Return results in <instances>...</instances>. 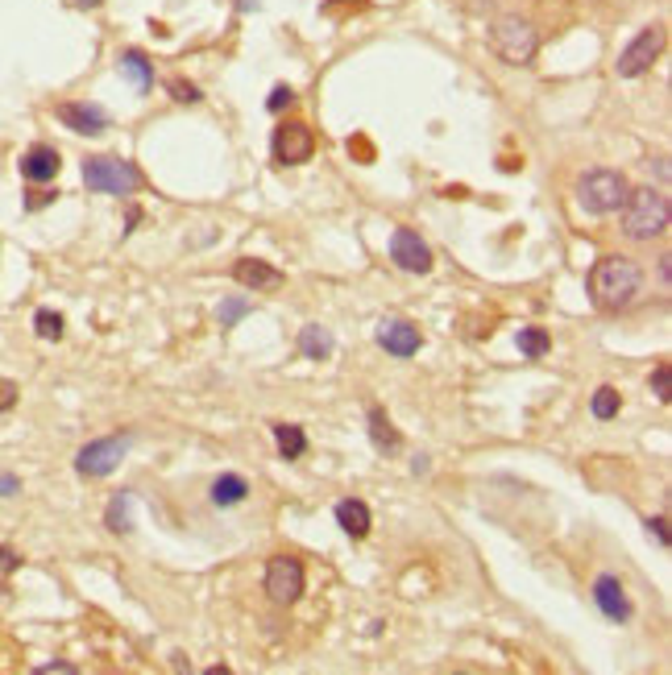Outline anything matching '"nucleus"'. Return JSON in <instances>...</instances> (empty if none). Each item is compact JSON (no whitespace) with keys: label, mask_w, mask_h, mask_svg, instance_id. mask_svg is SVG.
Listing matches in <instances>:
<instances>
[{"label":"nucleus","mask_w":672,"mask_h":675,"mask_svg":"<svg viewBox=\"0 0 672 675\" xmlns=\"http://www.w3.org/2000/svg\"><path fill=\"white\" fill-rule=\"evenodd\" d=\"M644 287V269L635 266L631 257H602V262H593L586 278V290L589 299H593V308L598 311H627L635 303V294Z\"/></svg>","instance_id":"nucleus-1"},{"label":"nucleus","mask_w":672,"mask_h":675,"mask_svg":"<svg viewBox=\"0 0 672 675\" xmlns=\"http://www.w3.org/2000/svg\"><path fill=\"white\" fill-rule=\"evenodd\" d=\"M669 216L672 204L664 191H651V186H639V191H627V204H623V232L631 241H656L669 232Z\"/></svg>","instance_id":"nucleus-2"},{"label":"nucleus","mask_w":672,"mask_h":675,"mask_svg":"<svg viewBox=\"0 0 672 675\" xmlns=\"http://www.w3.org/2000/svg\"><path fill=\"white\" fill-rule=\"evenodd\" d=\"M490 50L503 62H511V67H524V62L536 59L540 34H536V25L524 17H499L490 25Z\"/></svg>","instance_id":"nucleus-3"},{"label":"nucleus","mask_w":672,"mask_h":675,"mask_svg":"<svg viewBox=\"0 0 672 675\" xmlns=\"http://www.w3.org/2000/svg\"><path fill=\"white\" fill-rule=\"evenodd\" d=\"M84 183H87V191H100V195H133L146 179H142V170L133 162H125V158H105V154H96V158H87L84 162Z\"/></svg>","instance_id":"nucleus-4"},{"label":"nucleus","mask_w":672,"mask_h":675,"mask_svg":"<svg viewBox=\"0 0 672 675\" xmlns=\"http://www.w3.org/2000/svg\"><path fill=\"white\" fill-rule=\"evenodd\" d=\"M627 179H623V170H589L581 186H577V200L586 207L589 216H610V212H619V207L627 204Z\"/></svg>","instance_id":"nucleus-5"},{"label":"nucleus","mask_w":672,"mask_h":675,"mask_svg":"<svg viewBox=\"0 0 672 675\" xmlns=\"http://www.w3.org/2000/svg\"><path fill=\"white\" fill-rule=\"evenodd\" d=\"M129 451V435H108V439H92L80 448L75 456V472L80 477H108V472H117V465L125 460Z\"/></svg>","instance_id":"nucleus-6"},{"label":"nucleus","mask_w":672,"mask_h":675,"mask_svg":"<svg viewBox=\"0 0 672 675\" xmlns=\"http://www.w3.org/2000/svg\"><path fill=\"white\" fill-rule=\"evenodd\" d=\"M660 50H664V25H648V29H639V38L619 55L614 67H619L623 80H639V75H648L651 71V62L660 59Z\"/></svg>","instance_id":"nucleus-7"},{"label":"nucleus","mask_w":672,"mask_h":675,"mask_svg":"<svg viewBox=\"0 0 672 675\" xmlns=\"http://www.w3.org/2000/svg\"><path fill=\"white\" fill-rule=\"evenodd\" d=\"M266 593L274 605H295L303 596V564L291 555H274L266 564Z\"/></svg>","instance_id":"nucleus-8"},{"label":"nucleus","mask_w":672,"mask_h":675,"mask_svg":"<svg viewBox=\"0 0 672 675\" xmlns=\"http://www.w3.org/2000/svg\"><path fill=\"white\" fill-rule=\"evenodd\" d=\"M271 149H274V162L303 166V162H308V158L315 154V133L308 129V124H299V121L278 124V129H274Z\"/></svg>","instance_id":"nucleus-9"},{"label":"nucleus","mask_w":672,"mask_h":675,"mask_svg":"<svg viewBox=\"0 0 672 675\" xmlns=\"http://www.w3.org/2000/svg\"><path fill=\"white\" fill-rule=\"evenodd\" d=\"M391 262L407 274H428L432 269V249L416 228H395L391 237Z\"/></svg>","instance_id":"nucleus-10"},{"label":"nucleus","mask_w":672,"mask_h":675,"mask_svg":"<svg viewBox=\"0 0 672 675\" xmlns=\"http://www.w3.org/2000/svg\"><path fill=\"white\" fill-rule=\"evenodd\" d=\"M379 345L391 352V357H416L423 345V336L416 324H407V320H382L379 324Z\"/></svg>","instance_id":"nucleus-11"},{"label":"nucleus","mask_w":672,"mask_h":675,"mask_svg":"<svg viewBox=\"0 0 672 675\" xmlns=\"http://www.w3.org/2000/svg\"><path fill=\"white\" fill-rule=\"evenodd\" d=\"M59 121L75 133H87V137H100L108 129V112L100 104H59Z\"/></svg>","instance_id":"nucleus-12"},{"label":"nucleus","mask_w":672,"mask_h":675,"mask_svg":"<svg viewBox=\"0 0 672 675\" xmlns=\"http://www.w3.org/2000/svg\"><path fill=\"white\" fill-rule=\"evenodd\" d=\"M232 278H237L245 290H278L283 287V269H274L271 262H262V257H241V262L232 266Z\"/></svg>","instance_id":"nucleus-13"},{"label":"nucleus","mask_w":672,"mask_h":675,"mask_svg":"<svg viewBox=\"0 0 672 675\" xmlns=\"http://www.w3.org/2000/svg\"><path fill=\"white\" fill-rule=\"evenodd\" d=\"M593 605L610 617V622H627L631 617V601L619 584V576H598L593 580Z\"/></svg>","instance_id":"nucleus-14"},{"label":"nucleus","mask_w":672,"mask_h":675,"mask_svg":"<svg viewBox=\"0 0 672 675\" xmlns=\"http://www.w3.org/2000/svg\"><path fill=\"white\" fill-rule=\"evenodd\" d=\"M59 149L55 145H34L29 154L22 158V174L29 183H50L55 174H59Z\"/></svg>","instance_id":"nucleus-15"},{"label":"nucleus","mask_w":672,"mask_h":675,"mask_svg":"<svg viewBox=\"0 0 672 675\" xmlns=\"http://www.w3.org/2000/svg\"><path fill=\"white\" fill-rule=\"evenodd\" d=\"M336 527L349 534V539H365L370 527H374V518H370V506L358 502V497H345V502H336Z\"/></svg>","instance_id":"nucleus-16"},{"label":"nucleus","mask_w":672,"mask_h":675,"mask_svg":"<svg viewBox=\"0 0 672 675\" xmlns=\"http://www.w3.org/2000/svg\"><path fill=\"white\" fill-rule=\"evenodd\" d=\"M245 493H250V485H245V477H237V472H225V477H216L212 481V506H241L245 502Z\"/></svg>","instance_id":"nucleus-17"},{"label":"nucleus","mask_w":672,"mask_h":675,"mask_svg":"<svg viewBox=\"0 0 672 675\" xmlns=\"http://www.w3.org/2000/svg\"><path fill=\"white\" fill-rule=\"evenodd\" d=\"M299 352L308 361H328L333 357V332L320 328V324H308V328L299 332Z\"/></svg>","instance_id":"nucleus-18"},{"label":"nucleus","mask_w":672,"mask_h":675,"mask_svg":"<svg viewBox=\"0 0 672 675\" xmlns=\"http://www.w3.org/2000/svg\"><path fill=\"white\" fill-rule=\"evenodd\" d=\"M271 435L274 444H278V451H283V460H299L308 451V435H303V427H295V423H274Z\"/></svg>","instance_id":"nucleus-19"},{"label":"nucleus","mask_w":672,"mask_h":675,"mask_svg":"<svg viewBox=\"0 0 672 675\" xmlns=\"http://www.w3.org/2000/svg\"><path fill=\"white\" fill-rule=\"evenodd\" d=\"M365 423H370V439H374V448H379V451H395V448H399V431L391 427V419H386V410H382V407H370Z\"/></svg>","instance_id":"nucleus-20"},{"label":"nucleus","mask_w":672,"mask_h":675,"mask_svg":"<svg viewBox=\"0 0 672 675\" xmlns=\"http://www.w3.org/2000/svg\"><path fill=\"white\" fill-rule=\"evenodd\" d=\"M105 527L112 534H129L133 531V493H117L105 510Z\"/></svg>","instance_id":"nucleus-21"},{"label":"nucleus","mask_w":672,"mask_h":675,"mask_svg":"<svg viewBox=\"0 0 672 675\" xmlns=\"http://www.w3.org/2000/svg\"><path fill=\"white\" fill-rule=\"evenodd\" d=\"M121 71H125V80L137 87V92H149L154 87V67L146 62L142 50H129L125 59H121Z\"/></svg>","instance_id":"nucleus-22"},{"label":"nucleus","mask_w":672,"mask_h":675,"mask_svg":"<svg viewBox=\"0 0 672 675\" xmlns=\"http://www.w3.org/2000/svg\"><path fill=\"white\" fill-rule=\"evenodd\" d=\"M619 407H623V398H619V389L614 386H598L593 389V398H589V410H593V419H614L619 414Z\"/></svg>","instance_id":"nucleus-23"},{"label":"nucleus","mask_w":672,"mask_h":675,"mask_svg":"<svg viewBox=\"0 0 672 675\" xmlns=\"http://www.w3.org/2000/svg\"><path fill=\"white\" fill-rule=\"evenodd\" d=\"M548 348H552V336L544 328H519V352L527 361H540Z\"/></svg>","instance_id":"nucleus-24"},{"label":"nucleus","mask_w":672,"mask_h":675,"mask_svg":"<svg viewBox=\"0 0 672 675\" xmlns=\"http://www.w3.org/2000/svg\"><path fill=\"white\" fill-rule=\"evenodd\" d=\"M34 328H38L43 340H63V315L59 311H38L34 315Z\"/></svg>","instance_id":"nucleus-25"},{"label":"nucleus","mask_w":672,"mask_h":675,"mask_svg":"<svg viewBox=\"0 0 672 675\" xmlns=\"http://www.w3.org/2000/svg\"><path fill=\"white\" fill-rule=\"evenodd\" d=\"M241 315H250V299H229V303H220V311H216L220 328H232Z\"/></svg>","instance_id":"nucleus-26"},{"label":"nucleus","mask_w":672,"mask_h":675,"mask_svg":"<svg viewBox=\"0 0 672 675\" xmlns=\"http://www.w3.org/2000/svg\"><path fill=\"white\" fill-rule=\"evenodd\" d=\"M669 377H672L669 361H660V365L651 369V394H656L660 402H669V398H672V394H669Z\"/></svg>","instance_id":"nucleus-27"},{"label":"nucleus","mask_w":672,"mask_h":675,"mask_svg":"<svg viewBox=\"0 0 672 675\" xmlns=\"http://www.w3.org/2000/svg\"><path fill=\"white\" fill-rule=\"evenodd\" d=\"M170 92H175V100L179 104H200V87H191V83H183V80L170 83Z\"/></svg>","instance_id":"nucleus-28"},{"label":"nucleus","mask_w":672,"mask_h":675,"mask_svg":"<svg viewBox=\"0 0 672 675\" xmlns=\"http://www.w3.org/2000/svg\"><path fill=\"white\" fill-rule=\"evenodd\" d=\"M648 531L660 539V547H672V534H669V518L660 514V518H648Z\"/></svg>","instance_id":"nucleus-29"},{"label":"nucleus","mask_w":672,"mask_h":675,"mask_svg":"<svg viewBox=\"0 0 672 675\" xmlns=\"http://www.w3.org/2000/svg\"><path fill=\"white\" fill-rule=\"evenodd\" d=\"M291 100H295L291 87H274L271 100H266V108H271V112H283V108H287V104H291Z\"/></svg>","instance_id":"nucleus-30"},{"label":"nucleus","mask_w":672,"mask_h":675,"mask_svg":"<svg viewBox=\"0 0 672 675\" xmlns=\"http://www.w3.org/2000/svg\"><path fill=\"white\" fill-rule=\"evenodd\" d=\"M13 407H17V386L0 377V414H4V410H13Z\"/></svg>","instance_id":"nucleus-31"},{"label":"nucleus","mask_w":672,"mask_h":675,"mask_svg":"<svg viewBox=\"0 0 672 675\" xmlns=\"http://www.w3.org/2000/svg\"><path fill=\"white\" fill-rule=\"evenodd\" d=\"M17 564H22V559H17V552H13V547H0V580L13 572Z\"/></svg>","instance_id":"nucleus-32"},{"label":"nucleus","mask_w":672,"mask_h":675,"mask_svg":"<svg viewBox=\"0 0 672 675\" xmlns=\"http://www.w3.org/2000/svg\"><path fill=\"white\" fill-rule=\"evenodd\" d=\"M46 204H55V191H34V195L25 200V207H29V212H38V207H46Z\"/></svg>","instance_id":"nucleus-33"},{"label":"nucleus","mask_w":672,"mask_h":675,"mask_svg":"<svg viewBox=\"0 0 672 675\" xmlns=\"http://www.w3.org/2000/svg\"><path fill=\"white\" fill-rule=\"evenodd\" d=\"M17 485H22L17 477H9V472H0V497H13V493H17Z\"/></svg>","instance_id":"nucleus-34"},{"label":"nucleus","mask_w":672,"mask_h":675,"mask_svg":"<svg viewBox=\"0 0 672 675\" xmlns=\"http://www.w3.org/2000/svg\"><path fill=\"white\" fill-rule=\"evenodd\" d=\"M75 675V667H71V663H46V667H38V675Z\"/></svg>","instance_id":"nucleus-35"},{"label":"nucleus","mask_w":672,"mask_h":675,"mask_svg":"<svg viewBox=\"0 0 672 675\" xmlns=\"http://www.w3.org/2000/svg\"><path fill=\"white\" fill-rule=\"evenodd\" d=\"M669 274H672V257L664 253V257H660V287L664 290H669Z\"/></svg>","instance_id":"nucleus-36"},{"label":"nucleus","mask_w":672,"mask_h":675,"mask_svg":"<svg viewBox=\"0 0 672 675\" xmlns=\"http://www.w3.org/2000/svg\"><path fill=\"white\" fill-rule=\"evenodd\" d=\"M75 4H84V9H96V4H100V0H75Z\"/></svg>","instance_id":"nucleus-37"}]
</instances>
